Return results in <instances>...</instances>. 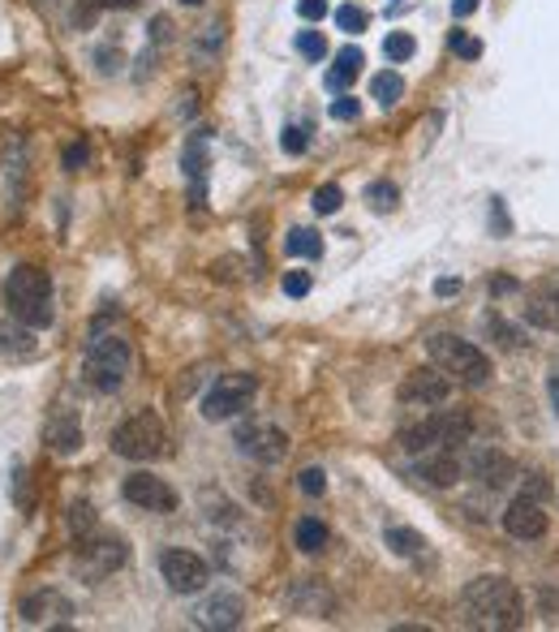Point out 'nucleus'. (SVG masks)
<instances>
[{"mask_svg": "<svg viewBox=\"0 0 559 632\" xmlns=\"http://www.w3.org/2000/svg\"><path fill=\"white\" fill-rule=\"evenodd\" d=\"M460 620L482 632H512L525 620V598L508 577H478L460 589Z\"/></svg>", "mask_w": 559, "mask_h": 632, "instance_id": "1", "label": "nucleus"}, {"mask_svg": "<svg viewBox=\"0 0 559 632\" xmlns=\"http://www.w3.org/2000/svg\"><path fill=\"white\" fill-rule=\"evenodd\" d=\"M4 301H9V314L26 328H48L52 323V280L48 271L40 267H13L9 271V285H4Z\"/></svg>", "mask_w": 559, "mask_h": 632, "instance_id": "2", "label": "nucleus"}, {"mask_svg": "<svg viewBox=\"0 0 559 632\" xmlns=\"http://www.w3.org/2000/svg\"><path fill=\"white\" fill-rule=\"evenodd\" d=\"M426 348H431L435 366L448 370L465 388H487V384H491V357L473 341H460L452 332H435V336L426 341Z\"/></svg>", "mask_w": 559, "mask_h": 632, "instance_id": "3", "label": "nucleus"}, {"mask_svg": "<svg viewBox=\"0 0 559 632\" xmlns=\"http://www.w3.org/2000/svg\"><path fill=\"white\" fill-rule=\"evenodd\" d=\"M469 435H473V422L465 409H439V413L422 418L417 426L401 431V443H405V452L417 456L431 447H460V443H469Z\"/></svg>", "mask_w": 559, "mask_h": 632, "instance_id": "4", "label": "nucleus"}, {"mask_svg": "<svg viewBox=\"0 0 559 632\" xmlns=\"http://www.w3.org/2000/svg\"><path fill=\"white\" fill-rule=\"evenodd\" d=\"M130 375V344L121 336H96L82 357V379L96 391H116Z\"/></svg>", "mask_w": 559, "mask_h": 632, "instance_id": "5", "label": "nucleus"}, {"mask_svg": "<svg viewBox=\"0 0 559 632\" xmlns=\"http://www.w3.org/2000/svg\"><path fill=\"white\" fill-rule=\"evenodd\" d=\"M112 452L125 461H159L168 452V431L155 413H134L112 431Z\"/></svg>", "mask_w": 559, "mask_h": 632, "instance_id": "6", "label": "nucleus"}, {"mask_svg": "<svg viewBox=\"0 0 559 632\" xmlns=\"http://www.w3.org/2000/svg\"><path fill=\"white\" fill-rule=\"evenodd\" d=\"M255 391H258V379L246 375V370L220 375V379L211 384V391L203 396V418L206 422H228V418H237L242 409H250Z\"/></svg>", "mask_w": 559, "mask_h": 632, "instance_id": "7", "label": "nucleus"}, {"mask_svg": "<svg viewBox=\"0 0 559 632\" xmlns=\"http://www.w3.org/2000/svg\"><path fill=\"white\" fill-rule=\"evenodd\" d=\"M125 559H130V546H125V537L116 534H91L78 542V573L87 581L112 577L116 568H125Z\"/></svg>", "mask_w": 559, "mask_h": 632, "instance_id": "8", "label": "nucleus"}, {"mask_svg": "<svg viewBox=\"0 0 559 632\" xmlns=\"http://www.w3.org/2000/svg\"><path fill=\"white\" fill-rule=\"evenodd\" d=\"M448 396H452V375L448 370H431V366L409 370L401 391H396V400L405 409H439Z\"/></svg>", "mask_w": 559, "mask_h": 632, "instance_id": "9", "label": "nucleus"}, {"mask_svg": "<svg viewBox=\"0 0 559 632\" xmlns=\"http://www.w3.org/2000/svg\"><path fill=\"white\" fill-rule=\"evenodd\" d=\"M159 577L168 581L172 594H199V589L211 581L203 559H199L194 551H181V546H172V551L159 555Z\"/></svg>", "mask_w": 559, "mask_h": 632, "instance_id": "10", "label": "nucleus"}, {"mask_svg": "<svg viewBox=\"0 0 559 632\" xmlns=\"http://www.w3.org/2000/svg\"><path fill=\"white\" fill-rule=\"evenodd\" d=\"M237 447L255 456L258 465H280L289 452V435L276 422H242L237 426Z\"/></svg>", "mask_w": 559, "mask_h": 632, "instance_id": "11", "label": "nucleus"}, {"mask_svg": "<svg viewBox=\"0 0 559 632\" xmlns=\"http://www.w3.org/2000/svg\"><path fill=\"white\" fill-rule=\"evenodd\" d=\"M125 499H130L134 508H143V512H155V517H164V512H172V508H177V495H172V487H168L164 478L147 474V469L125 478Z\"/></svg>", "mask_w": 559, "mask_h": 632, "instance_id": "12", "label": "nucleus"}, {"mask_svg": "<svg viewBox=\"0 0 559 632\" xmlns=\"http://www.w3.org/2000/svg\"><path fill=\"white\" fill-rule=\"evenodd\" d=\"M469 474L491 490H504L521 478V474H516V465H512V456H504L500 447H478V452L469 456Z\"/></svg>", "mask_w": 559, "mask_h": 632, "instance_id": "13", "label": "nucleus"}, {"mask_svg": "<svg viewBox=\"0 0 559 632\" xmlns=\"http://www.w3.org/2000/svg\"><path fill=\"white\" fill-rule=\"evenodd\" d=\"M504 530H508V537H516V542H538V537L547 534V512H543V503L529 499V495L512 499V508L504 512Z\"/></svg>", "mask_w": 559, "mask_h": 632, "instance_id": "14", "label": "nucleus"}, {"mask_svg": "<svg viewBox=\"0 0 559 632\" xmlns=\"http://www.w3.org/2000/svg\"><path fill=\"white\" fill-rule=\"evenodd\" d=\"M413 474H417V478H426L431 487H452V483L460 478L457 447H431V452H417Z\"/></svg>", "mask_w": 559, "mask_h": 632, "instance_id": "15", "label": "nucleus"}, {"mask_svg": "<svg viewBox=\"0 0 559 632\" xmlns=\"http://www.w3.org/2000/svg\"><path fill=\"white\" fill-rule=\"evenodd\" d=\"M242 616H246V607H242L237 594H215V598H206L203 607L194 611V624H199V629L228 632L242 624Z\"/></svg>", "mask_w": 559, "mask_h": 632, "instance_id": "16", "label": "nucleus"}, {"mask_svg": "<svg viewBox=\"0 0 559 632\" xmlns=\"http://www.w3.org/2000/svg\"><path fill=\"white\" fill-rule=\"evenodd\" d=\"M65 616H74V607H69V598L56 594V589L31 594V598L22 602V620H26V624H52V620H65Z\"/></svg>", "mask_w": 559, "mask_h": 632, "instance_id": "17", "label": "nucleus"}, {"mask_svg": "<svg viewBox=\"0 0 559 632\" xmlns=\"http://www.w3.org/2000/svg\"><path fill=\"white\" fill-rule=\"evenodd\" d=\"M525 319L534 323V328H543V332H559V292L547 285L543 292H534L529 301H525Z\"/></svg>", "mask_w": 559, "mask_h": 632, "instance_id": "18", "label": "nucleus"}, {"mask_svg": "<svg viewBox=\"0 0 559 632\" xmlns=\"http://www.w3.org/2000/svg\"><path fill=\"white\" fill-rule=\"evenodd\" d=\"M361 65H366V56L357 48H340L336 52V65H332V74H327V87L332 91H345L349 82H354L357 74H361Z\"/></svg>", "mask_w": 559, "mask_h": 632, "instance_id": "19", "label": "nucleus"}, {"mask_svg": "<svg viewBox=\"0 0 559 632\" xmlns=\"http://www.w3.org/2000/svg\"><path fill=\"white\" fill-rule=\"evenodd\" d=\"M48 443L56 452H78V447H82V426H78V418H56V422H48Z\"/></svg>", "mask_w": 559, "mask_h": 632, "instance_id": "20", "label": "nucleus"}, {"mask_svg": "<svg viewBox=\"0 0 559 632\" xmlns=\"http://www.w3.org/2000/svg\"><path fill=\"white\" fill-rule=\"evenodd\" d=\"M383 542H388V551L392 555H422L426 551V537L417 534V530H409V525H392L388 534H383Z\"/></svg>", "mask_w": 559, "mask_h": 632, "instance_id": "21", "label": "nucleus"}, {"mask_svg": "<svg viewBox=\"0 0 559 632\" xmlns=\"http://www.w3.org/2000/svg\"><path fill=\"white\" fill-rule=\"evenodd\" d=\"M370 96L379 99V108H392L396 99L405 96V78H401L396 69H383V74H374V82H370Z\"/></svg>", "mask_w": 559, "mask_h": 632, "instance_id": "22", "label": "nucleus"}, {"mask_svg": "<svg viewBox=\"0 0 559 632\" xmlns=\"http://www.w3.org/2000/svg\"><path fill=\"white\" fill-rule=\"evenodd\" d=\"M298 546H302L305 555L323 551V546H327V525H323L318 517H305L302 525H298Z\"/></svg>", "mask_w": 559, "mask_h": 632, "instance_id": "23", "label": "nucleus"}, {"mask_svg": "<svg viewBox=\"0 0 559 632\" xmlns=\"http://www.w3.org/2000/svg\"><path fill=\"white\" fill-rule=\"evenodd\" d=\"M284 250H289V254H305V258H318V254H323V242H318V233H310V229H293V233L284 237Z\"/></svg>", "mask_w": 559, "mask_h": 632, "instance_id": "24", "label": "nucleus"}, {"mask_svg": "<svg viewBox=\"0 0 559 632\" xmlns=\"http://www.w3.org/2000/svg\"><path fill=\"white\" fill-rule=\"evenodd\" d=\"M413 52H417V44H413V35H405V31H392V35L383 40V56H388V60H396V65L409 60Z\"/></svg>", "mask_w": 559, "mask_h": 632, "instance_id": "25", "label": "nucleus"}, {"mask_svg": "<svg viewBox=\"0 0 559 632\" xmlns=\"http://www.w3.org/2000/svg\"><path fill=\"white\" fill-rule=\"evenodd\" d=\"M340 202H345L340 186H318V190H314V198H310V207H314L318 215H336V211H340Z\"/></svg>", "mask_w": 559, "mask_h": 632, "instance_id": "26", "label": "nucleus"}, {"mask_svg": "<svg viewBox=\"0 0 559 632\" xmlns=\"http://www.w3.org/2000/svg\"><path fill=\"white\" fill-rule=\"evenodd\" d=\"M396 198H401V190H396L392 181H374V186L366 190V202H370L374 211H392V207H396Z\"/></svg>", "mask_w": 559, "mask_h": 632, "instance_id": "27", "label": "nucleus"}, {"mask_svg": "<svg viewBox=\"0 0 559 632\" xmlns=\"http://www.w3.org/2000/svg\"><path fill=\"white\" fill-rule=\"evenodd\" d=\"M366 22H370V18H366V9H354V4H340V9H336V26H340V31H349V35H361V31H366Z\"/></svg>", "mask_w": 559, "mask_h": 632, "instance_id": "28", "label": "nucleus"}, {"mask_svg": "<svg viewBox=\"0 0 559 632\" xmlns=\"http://www.w3.org/2000/svg\"><path fill=\"white\" fill-rule=\"evenodd\" d=\"M298 52H302L305 60H314V65H318V60L327 56V40H323L318 31H302V35H298Z\"/></svg>", "mask_w": 559, "mask_h": 632, "instance_id": "29", "label": "nucleus"}, {"mask_svg": "<svg viewBox=\"0 0 559 632\" xmlns=\"http://www.w3.org/2000/svg\"><path fill=\"white\" fill-rule=\"evenodd\" d=\"M186 173L194 177V181H203V168H206V151H203V138H194V143L186 146Z\"/></svg>", "mask_w": 559, "mask_h": 632, "instance_id": "30", "label": "nucleus"}, {"mask_svg": "<svg viewBox=\"0 0 559 632\" xmlns=\"http://www.w3.org/2000/svg\"><path fill=\"white\" fill-rule=\"evenodd\" d=\"M69 525H74V530H78L82 537L91 534V525H96V512H91V503H74V508H69Z\"/></svg>", "mask_w": 559, "mask_h": 632, "instance_id": "31", "label": "nucleus"}, {"mask_svg": "<svg viewBox=\"0 0 559 632\" xmlns=\"http://www.w3.org/2000/svg\"><path fill=\"white\" fill-rule=\"evenodd\" d=\"M298 487H302L305 495H323V490H327V474H323V469H302V474H298Z\"/></svg>", "mask_w": 559, "mask_h": 632, "instance_id": "32", "label": "nucleus"}, {"mask_svg": "<svg viewBox=\"0 0 559 632\" xmlns=\"http://www.w3.org/2000/svg\"><path fill=\"white\" fill-rule=\"evenodd\" d=\"M332 117H336V121H357V117H361V103H357L354 96H340L332 103Z\"/></svg>", "mask_w": 559, "mask_h": 632, "instance_id": "33", "label": "nucleus"}, {"mask_svg": "<svg viewBox=\"0 0 559 632\" xmlns=\"http://www.w3.org/2000/svg\"><path fill=\"white\" fill-rule=\"evenodd\" d=\"M521 495H529V499H538V503H543V499L551 495V483H547L543 474H525V490H521Z\"/></svg>", "mask_w": 559, "mask_h": 632, "instance_id": "34", "label": "nucleus"}, {"mask_svg": "<svg viewBox=\"0 0 559 632\" xmlns=\"http://www.w3.org/2000/svg\"><path fill=\"white\" fill-rule=\"evenodd\" d=\"M280 146H284L289 155H302V151H305V130H298V125H284V134H280Z\"/></svg>", "mask_w": 559, "mask_h": 632, "instance_id": "35", "label": "nucleus"}, {"mask_svg": "<svg viewBox=\"0 0 559 632\" xmlns=\"http://www.w3.org/2000/svg\"><path fill=\"white\" fill-rule=\"evenodd\" d=\"M452 52H460L465 60H478V56H482V44H478V40H469L465 31H457V35H452Z\"/></svg>", "mask_w": 559, "mask_h": 632, "instance_id": "36", "label": "nucleus"}, {"mask_svg": "<svg viewBox=\"0 0 559 632\" xmlns=\"http://www.w3.org/2000/svg\"><path fill=\"white\" fill-rule=\"evenodd\" d=\"M284 292L289 297H305L310 292V271H284Z\"/></svg>", "mask_w": 559, "mask_h": 632, "instance_id": "37", "label": "nucleus"}, {"mask_svg": "<svg viewBox=\"0 0 559 632\" xmlns=\"http://www.w3.org/2000/svg\"><path fill=\"white\" fill-rule=\"evenodd\" d=\"M298 9H302L305 22H323V18H327V0H302Z\"/></svg>", "mask_w": 559, "mask_h": 632, "instance_id": "38", "label": "nucleus"}, {"mask_svg": "<svg viewBox=\"0 0 559 632\" xmlns=\"http://www.w3.org/2000/svg\"><path fill=\"white\" fill-rule=\"evenodd\" d=\"M82 164H87V143L69 146V151H65V168H69V173H78Z\"/></svg>", "mask_w": 559, "mask_h": 632, "instance_id": "39", "label": "nucleus"}, {"mask_svg": "<svg viewBox=\"0 0 559 632\" xmlns=\"http://www.w3.org/2000/svg\"><path fill=\"white\" fill-rule=\"evenodd\" d=\"M134 4H138V0H87V13H82V18H91L96 9H134Z\"/></svg>", "mask_w": 559, "mask_h": 632, "instance_id": "40", "label": "nucleus"}, {"mask_svg": "<svg viewBox=\"0 0 559 632\" xmlns=\"http://www.w3.org/2000/svg\"><path fill=\"white\" fill-rule=\"evenodd\" d=\"M13 341H26V332H9V328H0V353H9ZM22 353H31V344H18Z\"/></svg>", "mask_w": 559, "mask_h": 632, "instance_id": "41", "label": "nucleus"}, {"mask_svg": "<svg viewBox=\"0 0 559 632\" xmlns=\"http://www.w3.org/2000/svg\"><path fill=\"white\" fill-rule=\"evenodd\" d=\"M473 9H478V0H452V13H457V18H469Z\"/></svg>", "mask_w": 559, "mask_h": 632, "instance_id": "42", "label": "nucleus"}, {"mask_svg": "<svg viewBox=\"0 0 559 632\" xmlns=\"http://www.w3.org/2000/svg\"><path fill=\"white\" fill-rule=\"evenodd\" d=\"M547 391H551V404H556V413H559V362H556V370H551V384H547Z\"/></svg>", "mask_w": 559, "mask_h": 632, "instance_id": "43", "label": "nucleus"}, {"mask_svg": "<svg viewBox=\"0 0 559 632\" xmlns=\"http://www.w3.org/2000/svg\"><path fill=\"white\" fill-rule=\"evenodd\" d=\"M435 292H439V297H452V292H460V280H439Z\"/></svg>", "mask_w": 559, "mask_h": 632, "instance_id": "44", "label": "nucleus"}, {"mask_svg": "<svg viewBox=\"0 0 559 632\" xmlns=\"http://www.w3.org/2000/svg\"><path fill=\"white\" fill-rule=\"evenodd\" d=\"M186 4H203V0H186Z\"/></svg>", "mask_w": 559, "mask_h": 632, "instance_id": "45", "label": "nucleus"}, {"mask_svg": "<svg viewBox=\"0 0 559 632\" xmlns=\"http://www.w3.org/2000/svg\"><path fill=\"white\" fill-rule=\"evenodd\" d=\"M551 289H556V292H559V280H556V285H551Z\"/></svg>", "mask_w": 559, "mask_h": 632, "instance_id": "46", "label": "nucleus"}]
</instances>
